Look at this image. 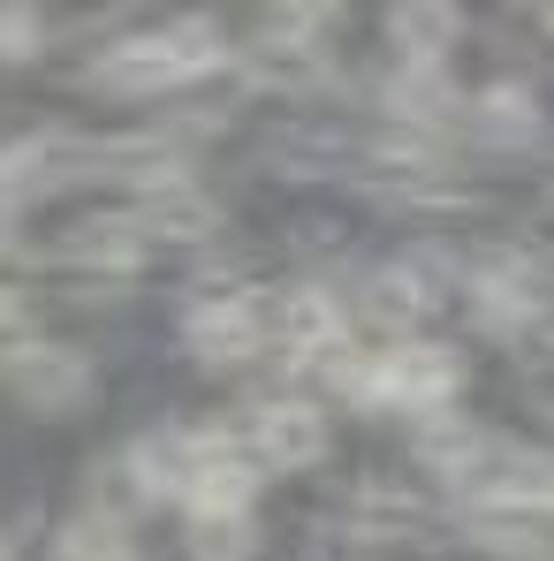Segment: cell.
<instances>
[{
	"instance_id": "obj_20",
	"label": "cell",
	"mask_w": 554,
	"mask_h": 561,
	"mask_svg": "<svg viewBox=\"0 0 554 561\" xmlns=\"http://www.w3.org/2000/svg\"><path fill=\"white\" fill-rule=\"evenodd\" d=\"M38 168H31V145H0V213H15L23 197H38Z\"/></svg>"
},
{
	"instance_id": "obj_14",
	"label": "cell",
	"mask_w": 554,
	"mask_h": 561,
	"mask_svg": "<svg viewBox=\"0 0 554 561\" xmlns=\"http://www.w3.org/2000/svg\"><path fill=\"white\" fill-rule=\"evenodd\" d=\"M387 114H395V129H441L449 114H456V84L441 77V69H403L395 61V77H387Z\"/></svg>"
},
{
	"instance_id": "obj_16",
	"label": "cell",
	"mask_w": 554,
	"mask_h": 561,
	"mask_svg": "<svg viewBox=\"0 0 554 561\" xmlns=\"http://www.w3.org/2000/svg\"><path fill=\"white\" fill-rule=\"evenodd\" d=\"M463 531L501 561H517V554L540 561V547H547V508H463Z\"/></svg>"
},
{
	"instance_id": "obj_18",
	"label": "cell",
	"mask_w": 554,
	"mask_h": 561,
	"mask_svg": "<svg viewBox=\"0 0 554 561\" xmlns=\"http://www.w3.org/2000/svg\"><path fill=\"white\" fill-rule=\"evenodd\" d=\"M46 561H129L122 516H114V508H84L77 524H61V539H54Z\"/></svg>"
},
{
	"instance_id": "obj_4",
	"label": "cell",
	"mask_w": 554,
	"mask_h": 561,
	"mask_svg": "<svg viewBox=\"0 0 554 561\" xmlns=\"http://www.w3.org/2000/svg\"><path fill=\"white\" fill-rule=\"evenodd\" d=\"M342 15H327V8H274L267 23H259V38H251V77H267L281 92H304V84H319L327 77V54H319V38L335 31Z\"/></svg>"
},
{
	"instance_id": "obj_11",
	"label": "cell",
	"mask_w": 554,
	"mask_h": 561,
	"mask_svg": "<svg viewBox=\"0 0 554 561\" xmlns=\"http://www.w3.org/2000/svg\"><path fill=\"white\" fill-rule=\"evenodd\" d=\"M129 220H137L145 243H205V236L221 228V205L197 183H168V190H145Z\"/></svg>"
},
{
	"instance_id": "obj_10",
	"label": "cell",
	"mask_w": 554,
	"mask_h": 561,
	"mask_svg": "<svg viewBox=\"0 0 554 561\" xmlns=\"http://www.w3.org/2000/svg\"><path fill=\"white\" fill-rule=\"evenodd\" d=\"M456 38H463V15L449 0H403L387 15V46H395L403 69H441L456 54Z\"/></svg>"
},
{
	"instance_id": "obj_24",
	"label": "cell",
	"mask_w": 554,
	"mask_h": 561,
	"mask_svg": "<svg viewBox=\"0 0 554 561\" xmlns=\"http://www.w3.org/2000/svg\"><path fill=\"white\" fill-rule=\"evenodd\" d=\"M129 561H137V554H129Z\"/></svg>"
},
{
	"instance_id": "obj_8",
	"label": "cell",
	"mask_w": 554,
	"mask_h": 561,
	"mask_svg": "<svg viewBox=\"0 0 554 561\" xmlns=\"http://www.w3.org/2000/svg\"><path fill=\"white\" fill-rule=\"evenodd\" d=\"M205 463V433H137L122 448V478L137 501H190V478Z\"/></svg>"
},
{
	"instance_id": "obj_6",
	"label": "cell",
	"mask_w": 554,
	"mask_h": 561,
	"mask_svg": "<svg viewBox=\"0 0 554 561\" xmlns=\"http://www.w3.org/2000/svg\"><path fill=\"white\" fill-rule=\"evenodd\" d=\"M471 311H478V327H494V334H524V327H540V311H547V266L540 259H494V266H478L471 274Z\"/></svg>"
},
{
	"instance_id": "obj_9",
	"label": "cell",
	"mask_w": 554,
	"mask_h": 561,
	"mask_svg": "<svg viewBox=\"0 0 554 561\" xmlns=\"http://www.w3.org/2000/svg\"><path fill=\"white\" fill-rule=\"evenodd\" d=\"M0 373H8V387H15L31 410H77V402L92 394V365H84L77 350H54V342L15 350Z\"/></svg>"
},
{
	"instance_id": "obj_1",
	"label": "cell",
	"mask_w": 554,
	"mask_h": 561,
	"mask_svg": "<svg viewBox=\"0 0 554 561\" xmlns=\"http://www.w3.org/2000/svg\"><path fill=\"white\" fill-rule=\"evenodd\" d=\"M228 61V38H221V23L213 15H176V23H160V31H129V38H114L106 54L92 61V84L99 92H176V84H197V77H213Z\"/></svg>"
},
{
	"instance_id": "obj_3",
	"label": "cell",
	"mask_w": 554,
	"mask_h": 561,
	"mask_svg": "<svg viewBox=\"0 0 554 561\" xmlns=\"http://www.w3.org/2000/svg\"><path fill=\"white\" fill-rule=\"evenodd\" d=\"M236 448L251 456V470H312L327 456V410L304 394H267L236 417Z\"/></svg>"
},
{
	"instance_id": "obj_2",
	"label": "cell",
	"mask_w": 554,
	"mask_h": 561,
	"mask_svg": "<svg viewBox=\"0 0 554 561\" xmlns=\"http://www.w3.org/2000/svg\"><path fill=\"white\" fill-rule=\"evenodd\" d=\"M463 394V357L449 342H395L387 357L365 365V394L372 410H418V417H441V402Z\"/></svg>"
},
{
	"instance_id": "obj_21",
	"label": "cell",
	"mask_w": 554,
	"mask_h": 561,
	"mask_svg": "<svg viewBox=\"0 0 554 561\" xmlns=\"http://www.w3.org/2000/svg\"><path fill=\"white\" fill-rule=\"evenodd\" d=\"M38 38H46V23L31 8H0V61H31Z\"/></svg>"
},
{
	"instance_id": "obj_19",
	"label": "cell",
	"mask_w": 554,
	"mask_h": 561,
	"mask_svg": "<svg viewBox=\"0 0 554 561\" xmlns=\"http://www.w3.org/2000/svg\"><path fill=\"white\" fill-rule=\"evenodd\" d=\"M259 524L251 508H221V516H190V561H251Z\"/></svg>"
},
{
	"instance_id": "obj_17",
	"label": "cell",
	"mask_w": 554,
	"mask_h": 561,
	"mask_svg": "<svg viewBox=\"0 0 554 561\" xmlns=\"http://www.w3.org/2000/svg\"><path fill=\"white\" fill-rule=\"evenodd\" d=\"M350 531H358V539H372V547H387V539H410V531H426V508H418L410 493L358 485V501H350Z\"/></svg>"
},
{
	"instance_id": "obj_7",
	"label": "cell",
	"mask_w": 554,
	"mask_h": 561,
	"mask_svg": "<svg viewBox=\"0 0 554 561\" xmlns=\"http://www.w3.org/2000/svg\"><path fill=\"white\" fill-rule=\"evenodd\" d=\"M267 334H281V350H289V357L319 365L327 350H342V342H350V311H342V296H335V288L304 280V288H289L274 311H267Z\"/></svg>"
},
{
	"instance_id": "obj_12",
	"label": "cell",
	"mask_w": 554,
	"mask_h": 561,
	"mask_svg": "<svg viewBox=\"0 0 554 561\" xmlns=\"http://www.w3.org/2000/svg\"><path fill=\"white\" fill-rule=\"evenodd\" d=\"M426 311H433V280L418 274V266H380L358 288V319L380 327V334H410Z\"/></svg>"
},
{
	"instance_id": "obj_13",
	"label": "cell",
	"mask_w": 554,
	"mask_h": 561,
	"mask_svg": "<svg viewBox=\"0 0 554 561\" xmlns=\"http://www.w3.org/2000/svg\"><path fill=\"white\" fill-rule=\"evenodd\" d=\"M145 236H137V220L129 213H92V220H77L69 236H61V259H77V266H99V274H129V266H145Z\"/></svg>"
},
{
	"instance_id": "obj_5",
	"label": "cell",
	"mask_w": 554,
	"mask_h": 561,
	"mask_svg": "<svg viewBox=\"0 0 554 561\" xmlns=\"http://www.w3.org/2000/svg\"><path fill=\"white\" fill-rule=\"evenodd\" d=\"M183 342L205 365H251L274 334H267V304L259 296H205L183 311Z\"/></svg>"
},
{
	"instance_id": "obj_22",
	"label": "cell",
	"mask_w": 554,
	"mask_h": 561,
	"mask_svg": "<svg viewBox=\"0 0 554 561\" xmlns=\"http://www.w3.org/2000/svg\"><path fill=\"white\" fill-rule=\"evenodd\" d=\"M31 342H38V327H31V304H23V296L0 280V365H8L15 350H31Z\"/></svg>"
},
{
	"instance_id": "obj_15",
	"label": "cell",
	"mask_w": 554,
	"mask_h": 561,
	"mask_svg": "<svg viewBox=\"0 0 554 561\" xmlns=\"http://www.w3.org/2000/svg\"><path fill=\"white\" fill-rule=\"evenodd\" d=\"M471 129L486 145H540V99H532V84H486L471 99Z\"/></svg>"
},
{
	"instance_id": "obj_23",
	"label": "cell",
	"mask_w": 554,
	"mask_h": 561,
	"mask_svg": "<svg viewBox=\"0 0 554 561\" xmlns=\"http://www.w3.org/2000/svg\"><path fill=\"white\" fill-rule=\"evenodd\" d=\"M0 561H8V547H0Z\"/></svg>"
}]
</instances>
